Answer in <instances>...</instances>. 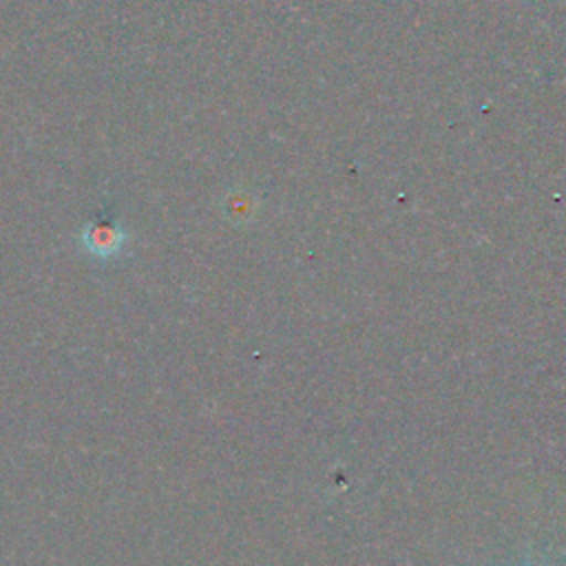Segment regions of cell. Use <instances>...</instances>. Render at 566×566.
<instances>
[{"label":"cell","mask_w":566,"mask_h":566,"mask_svg":"<svg viewBox=\"0 0 566 566\" xmlns=\"http://www.w3.org/2000/svg\"><path fill=\"white\" fill-rule=\"evenodd\" d=\"M128 241L126 228L115 221H88L77 234L82 252L97 261L117 259L128 248Z\"/></svg>","instance_id":"1"}]
</instances>
